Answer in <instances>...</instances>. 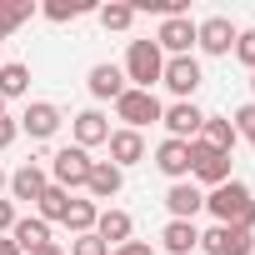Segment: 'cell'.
I'll return each instance as SVG.
<instances>
[{
  "label": "cell",
  "mask_w": 255,
  "mask_h": 255,
  "mask_svg": "<svg viewBox=\"0 0 255 255\" xmlns=\"http://www.w3.org/2000/svg\"><path fill=\"white\" fill-rule=\"evenodd\" d=\"M205 210L215 215V225H240V230H255V195L250 185H240L235 175L215 190H205Z\"/></svg>",
  "instance_id": "1"
},
{
  "label": "cell",
  "mask_w": 255,
  "mask_h": 255,
  "mask_svg": "<svg viewBox=\"0 0 255 255\" xmlns=\"http://www.w3.org/2000/svg\"><path fill=\"white\" fill-rule=\"evenodd\" d=\"M125 85L130 90H155L160 85V70H165V55L155 40H130V50H125Z\"/></svg>",
  "instance_id": "2"
},
{
  "label": "cell",
  "mask_w": 255,
  "mask_h": 255,
  "mask_svg": "<svg viewBox=\"0 0 255 255\" xmlns=\"http://www.w3.org/2000/svg\"><path fill=\"white\" fill-rule=\"evenodd\" d=\"M90 150H80V145H60L55 155H50V185H60V190H85V180H90Z\"/></svg>",
  "instance_id": "3"
},
{
  "label": "cell",
  "mask_w": 255,
  "mask_h": 255,
  "mask_svg": "<svg viewBox=\"0 0 255 255\" xmlns=\"http://www.w3.org/2000/svg\"><path fill=\"white\" fill-rule=\"evenodd\" d=\"M165 105L155 100V90H125L115 100V120H125V130H145V125H160Z\"/></svg>",
  "instance_id": "4"
},
{
  "label": "cell",
  "mask_w": 255,
  "mask_h": 255,
  "mask_svg": "<svg viewBox=\"0 0 255 255\" xmlns=\"http://www.w3.org/2000/svg\"><path fill=\"white\" fill-rule=\"evenodd\" d=\"M190 180H195L200 190L225 185V180H230V155H225V150H210V145H200V140H190Z\"/></svg>",
  "instance_id": "5"
},
{
  "label": "cell",
  "mask_w": 255,
  "mask_h": 255,
  "mask_svg": "<svg viewBox=\"0 0 255 255\" xmlns=\"http://www.w3.org/2000/svg\"><path fill=\"white\" fill-rule=\"evenodd\" d=\"M200 60L195 55H165V70H160V85L175 95V100H190L195 90H200Z\"/></svg>",
  "instance_id": "6"
},
{
  "label": "cell",
  "mask_w": 255,
  "mask_h": 255,
  "mask_svg": "<svg viewBox=\"0 0 255 255\" xmlns=\"http://www.w3.org/2000/svg\"><path fill=\"white\" fill-rule=\"evenodd\" d=\"M200 250L205 255H255V230H240V225H210L200 235Z\"/></svg>",
  "instance_id": "7"
},
{
  "label": "cell",
  "mask_w": 255,
  "mask_h": 255,
  "mask_svg": "<svg viewBox=\"0 0 255 255\" xmlns=\"http://www.w3.org/2000/svg\"><path fill=\"white\" fill-rule=\"evenodd\" d=\"M160 125H165V135H170V140H195V135H200V125H205V110H200L195 100H175V105H165Z\"/></svg>",
  "instance_id": "8"
},
{
  "label": "cell",
  "mask_w": 255,
  "mask_h": 255,
  "mask_svg": "<svg viewBox=\"0 0 255 255\" xmlns=\"http://www.w3.org/2000/svg\"><path fill=\"white\" fill-rule=\"evenodd\" d=\"M155 45H160V55H190V50H195V20H190V15H170V20H160Z\"/></svg>",
  "instance_id": "9"
},
{
  "label": "cell",
  "mask_w": 255,
  "mask_h": 255,
  "mask_svg": "<svg viewBox=\"0 0 255 255\" xmlns=\"http://www.w3.org/2000/svg\"><path fill=\"white\" fill-rule=\"evenodd\" d=\"M60 125H65V115H60V105H50V100H30L25 115H20V130H25L30 140H50Z\"/></svg>",
  "instance_id": "10"
},
{
  "label": "cell",
  "mask_w": 255,
  "mask_h": 255,
  "mask_svg": "<svg viewBox=\"0 0 255 255\" xmlns=\"http://www.w3.org/2000/svg\"><path fill=\"white\" fill-rule=\"evenodd\" d=\"M235 35H240V30H235L225 15H210V20L195 25V45H200L205 55H230V50H235Z\"/></svg>",
  "instance_id": "11"
},
{
  "label": "cell",
  "mask_w": 255,
  "mask_h": 255,
  "mask_svg": "<svg viewBox=\"0 0 255 255\" xmlns=\"http://www.w3.org/2000/svg\"><path fill=\"white\" fill-rule=\"evenodd\" d=\"M155 170L160 175H170V185L175 180H190V140H160L155 145Z\"/></svg>",
  "instance_id": "12"
},
{
  "label": "cell",
  "mask_w": 255,
  "mask_h": 255,
  "mask_svg": "<svg viewBox=\"0 0 255 255\" xmlns=\"http://www.w3.org/2000/svg\"><path fill=\"white\" fill-rule=\"evenodd\" d=\"M165 210H170V220H195V215L205 210V190H200L195 180H175V185L165 190Z\"/></svg>",
  "instance_id": "13"
},
{
  "label": "cell",
  "mask_w": 255,
  "mask_h": 255,
  "mask_svg": "<svg viewBox=\"0 0 255 255\" xmlns=\"http://www.w3.org/2000/svg\"><path fill=\"white\" fill-rule=\"evenodd\" d=\"M110 165L115 170H130V165H140L145 160V135L140 130H125V125H120V130H110Z\"/></svg>",
  "instance_id": "14"
},
{
  "label": "cell",
  "mask_w": 255,
  "mask_h": 255,
  "mask_svg": "<svg viewBox=\"0 0 255 255\" xmlns=\"http://www.w3.org/2000/svg\"><path fill=\"white\" fill-rule=\"evenodd\" d=\"M45 185H50V170H45L40 160H25V165L10 175V185H5V190H10V200H30V205H35Z\"/></svg>",
  "instance_id": "15"
},
{
  "label": "cell",
  "mask_w": 255,
  "mask_h": 255,
  "mask_svg": "<svg viewBox=\"0 0 255 255\" xmlns=\"http://www.w3.org/2000/svg\"><path fill=\"white\" fill-rule=\"evenodd\" d=\"M85 85H90V95H95V100H120L125 90H130V85H125V70H120V65H110V60L90 65Z\"/></svg>",
  "instance_id": "16"
},
{
  "label": "cell",
  "mask_w": 255,
  "mask_h": 255,
  "mask_svg": "<svg viewBox=\"0 0 255 255\" xmlns=\"http://www.w3.org/2000/svg\"><path fill=\"white\" fill-rule=\"evenodd\" d=\"M120 185H125V170H115L110 160H95L90 165V180H85V200H115L120 195Z\"/></svg>",
  "instance_id": "17"
},
{
  "label": "cell",
  "mask_w": 255,
  "mask_h": 255,
  "mask_svg": "<svg viewBox=\"0 0 255 255\" xmlns=\"http://www.w3.org/2000/svg\"><path fill=\"white\" fill-rule=\"evenodd\" d=\"M70 135H75V145H80V150H95V145H105V140H110V120H105L100 110H80V115L70 120Z\"/></svg>",
  "instance_id": "18"
},
{
  "label": "cell",
  "mask_w": 255,
  "mask_h": 255,
  "mask_svg": "<svg viewBox=\"0 0 255 255\" xmlns=\"http://www.w3.org/2000/svg\"><path fill=\"white\" fill-rule=\"evenodd\" d=\"M95 235L115 250V245H125V240H130L135 235V220L130 215H125V210H115V205H100V220H95Z\"/></svg>",
  "instance_id": "19"
},
{
  "label": "cell",
  "mask_w": 255,
  "mask_h": 255,
  "mask_svg": "<svg viewBox=\"0 0 255 255\" xmlns=\"http://www.w3.org/2000/svg\"><path fill=\"white\" fill-rule=\"evenodd\" d=\"M160 245H165V255H190V250H200V230H195V220H165Z\"/></svg>",
  "instance_id": "20"
},
{
  "label": "cell",
  "mask_w": 255,
  "mask_h": 255,
  "mask_svg": "<svg viewBox=\"0 0 255 255\" xmlns=\"http://www.w3.org/2000/svg\"><path fill=\"white\" fill-rule=\"evenodd\" d=\"M200 145H210V150H225V155H235V125H230V115H205V125H200V135H195Z\"/></svg>",
  "instance_id": "21"
},
{
  "label": "cell",
  "mask_w": 255,
  "mask_h": 255,
  "mask_svg": "<svg viewBox=\"0 0 255 255\" xmlns=\"http://www.w3.org/2000/svg\"><path fill=\"white\" fill-rule=\"evenodd\" d=\"M10 240L20 245V255H30V250L50 245V225H45L40 215H20V220H15V230H10Z\"/></svg>",
  "instance_id": "22"
},
{
  "label": "cell",
  "mask_w": 255,
  "mask_h": 255,
  "mask_svg": "<svg viewBox=\"0 0 255 255\" xmlns=\"http://www.w3.org/2000/svg\"><path fill=\"white\" fill-rule=\"evenodd\" d=\"M30 90V65L25 60H5L0 65V100H20Z\"/></svg>",
  "instance_id": "23"
},
{
  "label": "cell",
  "mask_w": 255,
  "mask_h": 255,
  "mask_svg": "<svg viewBox=\"0 0 255 255\" xmlns=\"http://www.w3.org/2000/svg\"><path fill=\"white\" fill-rule=\"evenodd\" d=\"M65 210H70V190L45 185V190H40V200H35V215H40L45 225H60V220H65Z\"/></svg>",
  "instance_id": "24"
},
{
  "label": "cell",
  "mask_w": 255,
  "mask_h": 255,
  "mask_svg": "<svg viewBox=\"0 0 255 255\" xmlns=\"http://www.w3.org/2000/svg\"><path fill=\"white\" fill-rule=\"evenodd\" d=\"M95 220H100V205H95V200H75V195H70V210H65V220H60V225H65L70 235H90V230H95Z\"/></svg>",
  "instance_id": "25"
},
{
  "label": "cell",
  "mask_w": 255,
  "mask_h": 255,
  "mask_svg": "<svg viewBox=\"0 0 255 255\" xmlns=\"http://www.w3.org/2000/svg\"><path fill=\"white\" fill-rule=\"evenodd\" d=\"M95 20L105 30H130L135 25V5H125V0H110V5H95Z\"/></svg>",
  "instance_id": "26"
},
{
  "label": "cell",
  "mask_w": 255,
  "mask_h": 255,
  "mask_svg": "<svg viewBox=\"0 0 255 255\" xmlns=\"http://www.w3.org/2000/svg\"><path fill=\"white\" fill-rule=\"evenodd\" d=\"M90 10H95L90 0H45V5H40V15L55 20V25H65V20H75V15H90Z\"/></svg>",
  "instance_id": "27"
},
{
  "label": "cell",
  "mask_w": 255,
  "mask_h": 255,
  "mask_svg": "<svg viewBox=\"0 0 255 255\" xmlns=\"http://www.w3.org/2000/svg\"><path fill=\"white\" fill-rule=\"evenodd\" d=\"M40 15V5H35V0H0V20H5L10 30H20L25 20H35Z\"/></svg>",
  "instance_id": "28"
},
{
  "label": "cell",
  "mask_w": 255,
  "mask_h": 255,
  "mask_svg": "<svg viewBox=\"0 0 255 255\" xmlns=\"http://www.w3.org/2000/svg\"><path fill=\"white\" fill-rule=\"evenodd\" d=\"M65 255H110V245H105V240H100V235L90 230V235H75Z\"/></svg>",
  "instance_id": "29"
},
{
  "label": "cell",
  "mask_w": 255,
  "mask_h": 255,
  "mask_svg": "<svg viewBox=\"0 0 255 255\" xmlns=\"http://www.w3.org/2000/svg\"><path fill=\"white\" fill-rule=\"evenodd\" d=\"M230 55H235V60H240V65H250V70H255V25H250V30H240V35H235V50H230Z\"/></svg>",
  "instance_id": "30"
},
{
  "label": "cell",
  "mask_w": 255,
  "mask_h": 255,
  "mask_svg": "<svg viewBox=\"0 0 255 255\" xmlns=\"http://www.w3.org/2000/svg\"><path fill=\"white\" fill-rule=\"evenodd\" d=\"M15 135H20V120L0 115V150H10V145H15Z\"/></svg>",
  "instance_id": "31"
},
{
  "label": "cell",
  "mask_w": 255,
  "mask_h": 255,
  "mask_svg": "<svg viewBox=\"0 0 255 255\" xmlns=\"http://www.w3.org/2000/svg\"><path fill=\"white\" fill-rule=\"evenodd\" d=\"M15 220H20V215H15V200H0V235H10Z\"/></svg>",
  "instance_id": "32"
},
{
  "label": "cell",
  "mask_w": 255,
  "mask_h": 255,
  "mask_svg": "<svg viewBox=\"0 0 255 255\" xmlns=\"http://www.w3.org/2000/svg\"><path fill=\"white\" fill-rule=\"evenodd\" d=\"M110 255H155V245H145V240H125V245H115Z\"/></svg>",
  "instance_id": "33"
},
{
  "label": "cell",
  "mask_w": 255,
  "mask_h": 255,
  "mask_svg": "<svg viewBox=\"0 0 255 255\" xmlns=\"http://www.w3.org/2000/svg\"><path fill=\"white\" fill-rule=\"evenodd\" d=\"M0 255H20V245H15L10 235H0Z\"/></svg>",
  "instance_id": "34"
},
{
  "label": "cell",
  "mask_w": 255,
  "mask_h": 255,
  "mask_svg": "<svg viewBox=\"0 0 255 255\" xmlns=\"http://www.w3.org/2000/svg\"><path fill=\"white\" fill-rule=\"evenodd\" d=\"M30 255H65V245H55V240H50V245H40V250H30Z\"/></svg>",
  "instance_id": "35"
},
{
  "label": "cell",
  "mask_w": 255,
  "mask_h": 255,
  "mask_svg": "<svg viewBox=\"0 0 255 255\" xmlns=\"http://www.w3.org/2000/svg\"><path fill=\"white\" fill-rule=\"evenodd\" d=\"M5 35H10V25H5V20H0V40H5Z\"/></svg>",
  "instance_id": "36"
},
{
  "label": "cell",
  "mask_w": 255,
  "mask_h": 255,
  "mask_svg": "<svg viewBox=\"0 0 255 255\" xmlns=\"http://www.w3.org/2000/svg\"><path fill=\"white\" fill-rule=\"evenodd\" d=\"M5 185H10V175H5V170H0V190H5Z\"/></svg>",
  "instance_id": "37"
},
{
  "label": "cell",
  "mask_w": 255,
  "mask_h": 255,
  "mask_svg": "<svg viewBox=\"0 0 255 255\" xmlns=\"http://www.w3.org/2000/svg\"><path fill=\"white\" fill-rule=\"evenodd\" d=\"M250 95H255V70H250Z\"/></svg>",
  "instance_id": "38"
},
{
  "label": "cell",
  "mask_w": 255,
  "mask_h": 255,
  "mask_svg": "<svg viewBox=\"0 0 255 255\" xmlns=\"http://www.w3.org/2000/svg\"><path fill=\"white\" fill-rule=\"evenodd\" d=\"M245 140H250V150H255V130H250V135H245Z\"/></svg>",
  "instance_id": "39"
},
{
  "label": "cell",
  "mask_w": 255,
  "mask_h": 255,
  "mask_svg": "<svg viewBox=\"0 0 255 255\" xmlns=\"http://www.w3.org/2000/svg\"><path fill=\"white\" fill-rule=\"evenodd\" d=\"M0 115H5V100H0Z\"/></svg>",
  "instance_id": "40"
},
{
  "label": "cell",
  "mask_w": 255,
  "mask_h": 255,
  "mask_svg": "<svg viewBox=\"0 0 255 255\" xmlns=\"http://www.w3.org/2000/svg\"><path fill=\"white\" fill-rule=\"evenodd\" d=\"M0 65H5V60H0Z\"/></svg>",
  "instance_id": "41"
}]
</instances>
